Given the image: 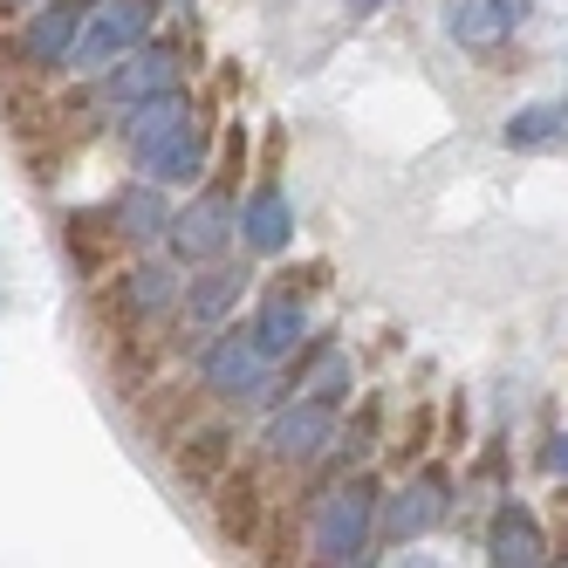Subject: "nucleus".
<instances>
[{
	"label": "nucleus",
	"mask_w": 568,
	"mask_h": 568,
	"mask_svg": "<svg viewBox=\"0 0 568 568\" xmlns=\"http://www.w3.org/2000/svg\"><path fill=\"white\" fill-rule=\"evenodd\" d=\"M179 267L172 261H131L124 274L110 281H90V322L110 336H131V329H151V322H165L179 308Z\"/></svg>",
	"instance_id": "obj_1"
},
{
	"label": "nucleus",
	"mask_w": 568,
	"mask_h": 568,
	"mask_svg": "<svg viewBox=\"0 0 568 568\" xmlns=\"http://www.w3.org/2000/svg\"><path fill=\"white\" fill-rule=\"evenodd\" d=\"M213 527H220V541L226 548H261V527H267V514H274V500H267V479L254 473V466H226L213 486Z\"/></svg>",
	"instance_id": "obj_2"
},
{
	"label": "nucleus",
	"mask_w": 568,
	"mask_h": 568,
	"mask_svg": "<svg viewBox=\"0 0 568 568\" xmlns=\"http://www.w3.org/2000/svg\"><path fill=\"white\" fill-rule=\"evenodd\" d=\"M377 486L371 479H349L329 494V507L315 514V555L322 561H363V548H371V514H377Z\"/></svg>",
	"instance_id": "obj_3"
},
{
	"label": "nucleus",
	"mask_w": 568,
	"mask_h": 568,
	"mask_svg": "<svg viewBox=\"0 0 568 568\" xmlns=\"http://www.w3.org/2000/svg\"><path fill=\"white\" fill-rule=\"evenodd\" d=\"M144 28H151V0H103V8H90L69 69H110L116 55H131L144 42Z\"/></svg>",
	"instance_id": "obj_4"
},
{
	"label": "nucleus",
	"mask_w": 568,
	"mask_h": 568,
	"mask_svg": "<svg viewBox=\"0 0 568 568\" xmlns=\"http://www.w3.org/2000/svg\"><path fill=\"white\" fill-rule=\"evenodd\" d=\"M90 8H97V0H42V8H28V21H21V62L28 69H69L75 42H83Z\"/></svg>",
	"instance_id": "obj_5"
},
{
	"label": "nucleus",
	"mask_w": 568,
	"mask_h": 568,
	"mask_svg": "<svg viewBox=\"0 0 568 568\" xmlns=\"http://www.w3.org/2000/svg\"><path fill=\"white\" fill-rule=\"evenodd\" d=\"M233 459H240V432H233L226 418H192V425L179 432V445H172V473H179L185 486H199V494H206V486H213Z\"/></svg>",
	"instance_id": "obj_6"
},
{
	"label": "nucleus",
	"mask_w": 568,
	"mask_h": 568,
	"mask_svg": "<svg viewBox=\"0 0 568 568\" xmlns=\"http://www.w3.org/2000/svg\"><path fill=\"white\" fill-rule=\"evenodd\" d=\"M206 384L199 377H185V384H144L131 404H138V432L151 438V445H179V432L192 425V418H206Z\"/></svg>",
	"instance_id": "obj_7"
},
{
	"label": "nucleus",
	"mask_w": 568,
	"mask_h": 568,
	"mask_svg": "<svg viewBox=\"0 0 568 568\" xmlns=\"http://www.w3.org/2000/svg\"><path fill=\"white\" fill-rule=\"evenodd\" d=\"M179 75H185L179 42H144V49H131V55L110 62V83H103V90H110L116 103H144V97L179 90Z\"/></svg>",
	"instance_id": "obj_8"
},
{
	"label": "nucleus",
	"mask_w": 568,
	"mask_h": 568,
	"mask_svg": "<svg viewBox=\"0 0 568 568\" xmlns=\"http://www.w3.org/2000/svg\"><path fill=\"white\" fill-rule=\"evenodd\" d=\"M267 371V356L254 343V329H220V343H206V356H199V384H206L213 397H247Z\"/></svg>",
	"instance_id": "obj_9"
},
{
	"label": "nucleus",
	"mask_w": 568,
	"mask_h": 568,
	"mask_svg": "<svg viewBox=\"0 0 568 568\" xmlns=\"http://www.w3.org/2000/svg\"><path fill=\"white\" fill-rule=\"evenodd\" d=\"M336 438V418H329V397H308L302 412H288V418H274V432H267V459L274 466H308L322 445Z\"/></svg>",
	"instance_id": "obj_10"
},
{
	"label": "nucleus",
	"mask_w": 568,
	"mask_h": 568,
	"mask_svg": "<svg viewBox=\"0 0 568 568\" xmlns=\"http://www.w3.org/2000/svg\"><path fill=\"white\" fill-rule=\"evenodd\" d=\"M233 206L220 192H206L199 206H185V213H172V247H179V261H220L226 254V240H233Z\"/></svg>",
	"instance_id": "obj_11"
},
{
	"label": "nucleus",
	"mask_w": 568,
	"mask_h": 568,
	"mask_svg": "<svg viewBox=\"0 0 568 568\" xmlns=\"http://www.w3.org/2000/svg\"><path fill=\"white\" fill-rule=\"evenodd\" d=\"M144 179L151 185H192L199 172H206V131H192V124H179V131H165L144 158Z\"/></svg>",
	"instance_id": "obj_12"
},
{
	"label": "nucleus",
	"mask_w": 568,
	"mask_h": 568,
	"mask_svg": "<svg viewBox=\"0 0 568 568\" xmlns=\"http://www.w3.org/2000/svg\"><path fill=\"white\" fill-rule=\"evenodd\" d=\"M69 261L83 267V274H103L116 254H124V220L116 213H103V206H90V213H69Z\"/></svg>",
	"instance_id": "obj_13"
},
{
	"label": "nucleus",
	"mask_w": 568,
	"mask_h": 568,
	"mask_svg": "<svg viewBox=\"0 0 568 568\" xmlns=\"http://www.w3.org/2000/svg\"><path fill=\"white\" fill-rule=\"evenodd\" d=\"M240 288H247V274H233V267H206L199 281H185L179 308H185V322L199 329V322H220V315L240 302Z\"/></svg>",
	"instance_id": "obj_14"
},
{
	"label": "nucleus",
	"mask_w": 568,
	"mask_h": 568,
	"mask_svg": "<svg viewBox=\"0 0 568 568\" xmlns=\"http://www.w3.org/2000/svg\"><path fill=\"white\" fill-rule=\"evenodd\" d=\"M520 21V0H453V34L459 42H494L500 28Z\"/></svg>",
	"instance_id": "obj_15"
},
{
	"label": "nucleus",
	"mask_w": 568,
	"mask_h": 568,
	"mask_svg": "<svg viewBox=\"0 0 568 568\" xmlns=\"http://www.w3.org/2000/svg\"><path fill=\"white\" fill-rule=\"evenodd\" d=\"M0 116H8V138L28 144V138H49V103L34 97V90H14V75H0Z\"/></svg>",
	"instance_id": "obj_16"
},
{
	"label": "nucleus",
	"mask_w": 568,
	"mask_h": 568,
	"mask_svg": "<svg viewBox=\"0 0 568 568\" xmlns=\"http://www.w3.org/2000/svg\"><path fill=\"white\" fill-rule=\"evenodd\" d=\"M438 520V479H412L397 494V507H390V520H384V535L397 541V535H425V527Z\"/></svg>",
	"instance_id": "obj_17"
},
{
	"label": "nucleus",
	"mask_w": 568,
	"mask_h": 568,
	"mask_svg": "<svg viewBox=\"0 0 568 568\" xmlns=\"http://www.w3.org/2000/svg\"><path fill=\"white\" fill-rule=\"evenodd\" d=\"M116 220H124V240H158V233H172V213H165V199H158L151 185L124 192V206H116Z\"/></svg>",
	"instance_id": "obj_18"
},
{
	"label": "nucleus",
	"mask_w": 568,
	"mask_h": 568,
	"mask_svg": "<svg viewBox=\"0 0 568 568\" xmlns=\"http://www.w3.org/2000/svg\"><path fill=\"white\" fill-rule=\"evenodd\" d=\"M494 561H541V535H535V520L527 514H500L494 520Z\"/></svg>",
	"instance_id": "obj_19"
},
{
	"label": "nucleus",
	"mask_w": 568,
	"mask_h": 568,
	"mask_svg": "<svg viewBox=\"0 0 568 568\" xmlns=\"http://www.w3.org/2000/svg\"><path fill=\"white\" fill-rule=\"evenodd\" d=\"M254 343H261V356H281V349H295L302 343V308L288 302V295H281L261 322H254Z\"/></svg>",
	"instance_id": "obj_20"
},
{
	"label": "nucleus",
	"mask_w": 568,
	"mask_h": 568,
	"mask_svg": "<svg viewBox=\"0 0 568 568\" xmlns=\"http://www.w3.org/2000/svg\"><path fill=\"white\" fill-rule=\"evenodd\" d=\"M247 240H254L261 254L288 240V213H281V192H274V185H261V192H254V206H247Z\"/></svg>",
	"instance_id": "obj_21"
},
{
	"label": "nucleus",
	"mask_w": 568,
	"mask_h": 568,
	"mask_svg": "<svg viewBox=\"0 0 568 568\" xmlns=\"http://www.w3.org/2000/svg\"><path fill=\"white\" fill-rule=\"evenodd\" d=\"M568 110H520V124H507V144H548L561 131Z\"/></svg>",
	"instance_id": "obj_22"
},
{
	"label": "nucleus",
	"mask_w": 568,
	"mask_h": 568,
	"mask_svg": "<svg viewBox=\"0 0 568 568\" xmlns=\"http://www.w3.org/2000/svg\"><path fill=\"white\" fill-rule=\"evenodd\" d=\"M425 438H432V412L412 418V445H397V459H418V453H425Z\"/></svg>",
	"instance_id": "obj_23"
},
{
	"label": "nucleus",
	"mask_w": 568,
	"mask_h": 568,
	"mask_svg": "<svg viewBox=\"0 0 568 568\" xmlns=\"http://www.w3.org/2000/svg\"><path fill=\"white\" fill-rule=\"evenodd\" d=\"M28 8H34V0H0V28H14V21H21Z\"/></svg>",
	"instance_id": "obj_24"
}]
</instances>
